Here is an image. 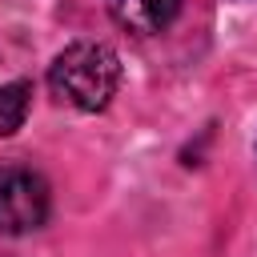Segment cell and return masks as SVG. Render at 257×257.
<instances>
[{"label": "cell", "mask_w": 257, "mask_h": 257, "mask_svg": "<svg viewBox=\"0 0 257 257\" xmlns=\"http://www.w3.org/2000/svg\"><path fill=\"white\" fill-rule=\"evenodd\" d=\"M120 56L104 40H76L60 48L48 64V88L60 104H72L76 112H104L120 88Z\"/></svg>", "instance_id": "cell-1"}, {"label": "cell", "mask_w": 257, "mask_h": 257, "mask_svg": "<svg viewBox=\"0 0 257 257\" xmlns=\"http://www.w3.org/2000/svg\"><path fill=\"white\" fill-rule=\"evenodd\" d=\"M52 213V189L32 165H0V233L24 237L44 229Z\"/></svg>", "instance_id": "cell-2"}, {"label": "cell", "mask_w": 257, "mask_h": 257, "mask_svg": "<svg viewBox=\"0 0 257 257\" xmlns=\"http://www.w3.org/2000/svg\"><path fill=\"white\" fill-rule=\"evenodd\" d=\"M104 8H108V16L124 32H133V36H157V32H165L177 20L181 0H104Z\"/></svg>", "instance_id": "cell-3"}, {"label": "cell", "mask_w": 257, "mask_h": 257, "mask_svg": "<svg viewBox=\"0 0 257 257\" xmlns=\"http://www.w3.org/2000/svg\"><path fill=\"white\" fill-rule=\"evenodd\" d=\"M32 108V80H8L0 84V137H12L24 128Z\"/></svg>", "instance_id": "cell-4"}, {"label": "cell", "mask_w": 257, "mask_h": 257, "mask_svg": "<svg viewBox=\"0 0 257 257\" xmlns=\"http://www.w3.org/2000/svg\"><path fill=\"white\" fill-rule=\"evenodd\" d=\"M253 153H257V149H253Z\"/></svg>", "instance_id": "cell-5"}]
</instances>
